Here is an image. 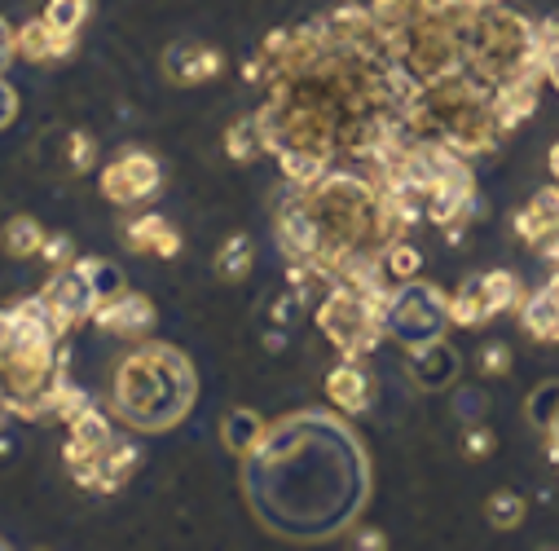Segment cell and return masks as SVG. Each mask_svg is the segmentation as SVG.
Returning <instances> with one entry per match:
<instances>
[{"label": "cell", "instance_id": "cell-1", "mask_svg": "<svg viewBox=\"0 0 559 551\" xmlns=\"http://www.w3.org/2000/svg\"><path fill=\"white\" fill-rule=\"evenodd\" d=\"M194 401V371L168 344H142L115 371V410L142 433L173 429Z\"/></svg>", "mask_w": 559, "mask_h": 551}, {"label": "cell", "instance_id": "cell-2", "mask_svg": "<svg viewBox=\"0 0 559 551\" xmlns=\"http://www.w3.org/2000/svg\"><path fill=\"white\" fill-rule=\"evenodd\" d=\"M159 181H164L159 160L146 155V151H123V155H115V160L102 168V195H106L110 203H123V208L151 199V195L159 190Z\"/></svg>", "mask_w": 559, "mask_h": 551}, {"label": "cell", "instance_id": "cell-3", "mask_svg": "<svg viewBox=\"0 0 559 551\" xmlns=\"http://www.w3.org/2000/svg\"><path fill=\"white\" fill-rule=\"evenodd\" d=\"M45 305L58 314V323L71 331L75 323H84V318H93V309H97V296H93V288H88V279L80 269H58L53 279L45 283Z\"/></svg>", "mask_w": 559, "mask_h": 551}, {"label": "cell", "instance_id": "cell-4", "mask_svg": "<svg viewBox=\"0 0 559 551\" xmlns=\"http://www.w3.org/2000/svg\"><path fill=\"white\" fill-rule=\"evenodd\" d=\"M93 323L102 331H115V336H146V331H155V305H151V296L123 288L119 296L97 301Z\"/></svg>", "mask_w": 559, "mask_h": 551}, {"label": "cell", "instance_id": "cell-5", "mask_svg": "<svg viewBox=\"0 0 559 551\" xmlns=\"http://www.w3.org/2000/svg\"><path fill=\"white\" fill-rule=\"evenodd\" d=\"M123 247L136 251V256H159V260H173L181 251V234L164 221V216H136L123 225Z\"/></svg>", "mask_w": 559, "mask_h": 551}, {"label": "cell", "instance_id": "cell-6", "mask_svg": "<svg viewBox=\"0 0 559 551\" xmlns=\"http://www.w3.org/2000/svg\"><path fill=\"white\" fill-rule=\"evenodd\" d=\"M221 67H225V58H221V49H212V45H177V49H168L164 54V71H168V80H177V84H203V80H212V75H221Z\"/></svg>", "mask_w": 559, "mask_h": 551}, {"label": "cell", "instance_id": "cell-7", "mask_svg": "<svg viewBox=\"0 0 559 551\" xmlns=\"http://www.w3.org/2000/svg\"><path fill=\"white\" fill-rule=\"evenodd\" d=\"M71 45H75V36H67V32H58L49 19H36V23H27V27H19V54L27 58V62H62L67 54H71Z\"/></svg>", "mask_w": 559, "mask_h": 551}, {"label": "cell", "instance_id": "cell-8", "mask_svg": "<svg viewBox=\"0 0 559 551\" xmlns=\"http://www.w3.org/2000/svg\"><path fill=\"white\" fill-rule=\"evenodd\" d=\"M326 397H331L340 410H348V415L366 410V401H370V379H366V371L348 357L344 366L331 371V379H326Z\"/></svg>", "mask_w": 559, "mask_h": 551}, {"label": "cell", "instance_id": "cell-9", "mask_svg": "<svg viewBox=\"0 0 559 551\" xmlns=\"http://www.w3.org/2000/svg\"><path fill=\"white\" fill-rule=\"evenodd\" d=\"M264 420L255 415V410H229L225 415V424H221V437H225V450L229 455H251V450H260V442H264Z\"/></svg>", "mask_w": 559, "mask_h": 551}, {"label": "cell", "instance_id": "cell-10", "mask_svg": "<svg viewBox=\"0 0 559 551\" xmlns=\"http://www.w3.org/2000/svg\"><path fill=\"white\" fill-rule=\"evenodd\" d=\"M0 247H5V256H14V260H32L45 247V225L36 216H10L5 230H0Z\"/></svg>", "mask_w": 559, "mask_h": 551}, {"label": "cell", "instance_id": "cell-11", "mask_svg": "<svg viewBox=\"0 0 559 551\" xmlns=\"http://www.w3.org/2000/svg\"><path fill=\"white\" fill-rule=\"evenodd\" d=\"M559 225V190H542L520 216H515V234L520 238H528V243H537L546 230H555Z\"/></svg>", "mask_w": 559, "mask_h": 551}, {"label": "cell", "instance_id": "cell-12", "mask_svg": "<svg viewBox=\"0 0 559 551\" xmlns=\"http://www.w3.org/2000/svg\"><path fill=\"white\" fill-rule=\"evenodd\" d=\"M136 446L132 442H110L106 446V455H102V472H97V494H115L128 477H132V468H136Z\"/></svg>", "mask_w": 559, "mask_h": 551}, {"label": "cell", "instance_id": "cell-13", "mask_svg": "<svg viewBox=\"0 0 559 551\" xmlns=\"http://www.w3.org/2000/svg\"><path fill=\"white\" fill-rule=\"evenodd\" d=\"M251 260H255L251 238H247V234H234V238H225V247L216 251V273H221L225 283H242L247 273H251Z\"/></svg>", "mask_w": 559, "mask_h": 551}, {"label": "cell", "instance_id": "cell-14", "mask_svg": "<svg viewBox=\"0 0 559 551\" xmlns=\"http://www.w3.org/2000/svg\"><path fill=\"white\" fill-rule=\"evenodd\" d=\"M277 160H283L287 181H296V186H313V181H322L326 168H331V155H326V151H283Z\"/></svg>", "mask_w": 559, "mask_h": 551}, {"label": "cell", "instance_id": "cell-15", "mask_svg": "<svg viewBox=\"0 0 559 551\" xmlns=\"http://www.w3.org/2000/svg\"><path fill=\"white\" fill-rule=\"evenodd\" d=\"M524 327H528L537 340H559V296H555L550 288L524 305Z\"/></svg>", "mask_w": 559, "mask_h": 551}, {"label": "cell", "instance_id": "cell-16", "mask_svg": "<svg viewBox=\"0 0 559 551\" xmlns=\"http://www.w3.org/2000/svg\"><path fill=\"white\" fill-rule=\"evenodd\" d=\"M225 151H229V160H238V164L255 160V155L264 151L260 119H234V124L225 128Z\"/></svg>", "mask_w": 559, "mask_h": 551}, {"label": "cell", "instance_id": "cell-17", "mask_svg": "<svg viewBox=\"0 0 559 551\" xmlns=\"http://www.w3.org/2000/svg\"><path fill=\"white\" fill-rule=\"evenodd\" d=\"M84 279H88V288H93V296L97 301H106V296H119L128 283H123V269L119 265H110V260H97V256H84L80 265H75Z\"/></svg>", "mask_w": 559, "mask_h": 551}, {"label": "cell", "instance_id": "cell-18", "mask_svg": "<svg viewBox=\"0 0 559 551\" xmlns=\"http://www.w3.org/2000/svg\"><path fill=\"white\" fill-rule=\"evenodd\" d=\"M45 401H49V420H67V424L80 415V410H88V392H84V388H75V384L67 379V371L53 379V388H49V397H45Z\"/></svg>", "mask_w": 559, "mask_h": 551}, {"label": "cell", "instance_id": "cell-19", "mask_svg": "<svg viewBox=\"0 0 559 551\" xmlns=\"http://www.w3.org/2000/svg\"><path fill=\"white\" fill-rule=\"evenodd\" d=\"M71 442H80V446H88V450H106L115 437H110V424H106V415L97 406H88V410H80V415L71 420Z\"/></svg>", "mask_w": 559, "mask_h": 551}, {"label": "cell", "instance_id": "cell-20", "mask_svg": "<svg viewBox=\"0 0 559 551\" xmlns=\"http://www.w3.org/2000/svg\"><path fill=\"white\" fill-rule=\"evenodd\" d=\"M480 292H485V309H489V318L493 314H502V309H511V305H520V283H515V273H489V279H480Z\"/></svg>", "mask_w": 559, "mask_h": 551}, {"label": "cell", "instance_id": "cell-21", "mask_svg": "<svg viewBox=\"0 0 559 551\" xmlns=\"http://www.w3.org/2000/svg\"><path fill=\"white\" fill-rule=\"evenodd\" d=\"M489 318V309H485V292H480V279H472L454 301H450V323H459V327H476V323H485Z\"/></svg>", "mask_w": 559, "mask_h": 551}, {"label": "cell", "instance_id": "cell-22", "mask_svg": "<svg viewBox=\"0 0 559 551\" xmlns=\"http://www.w3.org/2000/svg\"><path fill=\"white\" fill-rule=\"evenodd\" d=\"M93 160H97V142H93L84 128H71V132L62 137V168H67V173H88Z\"/></svg>", "mask_w": 559, "mask_h": 551}, {"label": "cell", "instance_id": "cell-23", "mask_svg": "<svg viewBox=\"0 0 559 551\" xmlns=\"http://www.w3.org/2000/svg\"><path fill=\"white\" fill-rule=\"evenodd\" d=\"M45 19H49L58 32L75 36V32L84 27V19H88V0H49V5H45Z\"/></svg>", "mask_w": 559, "mask_h": 551}, {"label": "cell", "instance_id": "cell-24", "mask_svg": "<svg viewBox=\"0 0 559 551\" xmlns=\"http://www.w3.org/2000/svg\"><path fill=\"white\" fill-rule=\"evenodd\" d=\"M383 265H388V279H401V283H405V279H414V273H418V251L396 238V243L383 251Z\"/></svg>", "mask_w": 559, "mask_h": 551}, {"label": "cell", "instance_id": "cell-25", "mask_svg": "<svg viewBox=\"0 0 559 551\" xmlns=\"http://www.w3.org/2000/svg\"><path fill=\"white\" fill-rule=\"evenodd\" d=\"M520 520H524V499H520V494H493V499H489V525L511 529V525H520Z\"/></svg>", "mask_w": 559, "mask_h": 551}, {"label": "cell", "instance_id": "cell-26", "mask_svg": "<svg viewBox=\"0 0 559 551\" xmlns=\"http://www.w3.org/2000/svg\"><path fill=\"white\" fill-rule=\"evenodd\" d=\"M75 256V243L67 234H45V247H40V260H49L53 269H67V260Z\"/></svg>", "mask_w": 559, "mask_h": 551}, {"label": "cell", "instance_id": "cell-27", "mask_svg": "<svg viewBox=\"0 0 559 551\" xmlns=\"http://www.w3.org/2000/svg\"><path fill=\"white\" fill-rule=\"evenodd\" d=\"M296 314H300V296H277V301L269 305V318L277 323V331H287V327L296 323Z\"/></svg>", "mask_w": 559, "mask_h": 551}, {"label": "cell", "instance_id": "cell-28", "mask_svg": "<svg viewBox=\"0 0 559 551\" xmlns=\"http://www.w3.org/2000/svg\"><path fill=\"white\" fill-rule=\"evenodd\" d=\"M14 58H19V32L5 19H0V71H5Z\"/></svg>", "mask_w": 559, "mask_h": 551}, {"label": "cell", "instance_id": "cell-29", "mask_svg": "<svg viewBox=\"0 0 559 551\" xmlns=\"http://www.w3.org/2000/svg\"><path fill=\"white\" fill-rule=\"evenodd\" d=\"M14 115H19V93H14L5 80H0V128H10Z\"/></svg>", "mask_w": 559, "mask_h": 551}, {"label": "cell", "instance_id": "cell-30", "mask_svg": "<svg viewBox=\"0 0 559 551\" xmlns=\"http://www.w3.org/2000/svg\"><path fill=\"white\" fill-rule=\"evenodd\" d=\"M19 344V327H14V309H0V353H10Z\"/></svg>", "mask_w": 559, "mask_h": 551}, {"label": "cell", "instance_id": "cell-31", "mask_svg": "<svg viewBox=\"0 0 559 551\" xmlns=\"http://www.w3.org/2000/svg\"><path fill=\"white\" fill-rule=\"evenodd\" d=\"M480 362H485V371H489V375H502V371H507V362H511V353H507L502 344H489V349L480 353Z\"/></svg>", "mask_w": 559, "mask_h": 551}, {"label": "cell", "instance_id": "cell-32", "mask_svg": "<svg viewBox=\"0 0 559 551\" xmlns=\"http://www.w3.org/2000/svg\"><path fill=\"white\" fill-rule=\"evenodd\" d=\"M463 446H467V455H472V459H480V455H489V450H493V437H489L485 429H472Z\"/></svg>", "mask_w": 559, "mask_h": 551}, {"label": "cell", "instance_id": "cell-33", "mask_svg": "<svg viewBox=\"0 0 559 551\" xmlns=\"http://www.w3.org/2000/svg\"><path fill=\"white\" fill-rule=\"evenodd\" d=\"M537 251H542L546 260H555V265H559V225H555V230H546V234L537 238Z\"/></svg>", "mask_w": 559, "mask_h": 551}, {"label": "cell", "instance_id": "cell-34", "mask_svg": "<svg viewBox=\"0 0 559 551\" xmlns=\"http://www.w3.org/2000/svg\"><path fill=\"white\" fill-rule=\"evenodd\" d=\"M546 80L559 89V49H550V54H546Z\"/></svg>", "mask_w": 559, "mask_h": 551}, {"label": "cell", "instance_id": "cell-35", "mask_svg": "<svg viewBox=\"0 0 559 551\" xmlns=\"http://www.w3.org/2000/svg\"><path fill=\"white\" fill-rule=\"evenodd\" d=\"M14 455V442L10 437H0V459H10Z\"/></svg>", "mask_w": 559, "mask_h": 551}, {"label": "cell", "instance_id": "cell-36", "mask_svg": "<svg viewBox=\"0 0 559 551\" xmlns=\"http://www.w3.org/2000/svg\"><path fill=\"white\" fill-rule=\"evenodd\" d=\"M550 173H555V177H559V146H555V151H550Z\"/></svg>", "mask_w": 559, "mask_h": 551}, {"label": "cell", "instance_id": "cell-37", "mask_svg": "<svg viewBox=\"0 0 559 551\" xmlns=\"http://www.w3.org/2000/svg\"><path fill=\"white\" fill-rule=\"evenodd\" d=\"M0 547H5V542H0Z\"/></svg>", "mask_w": 559, "mask_h": 551}]
</instances>
